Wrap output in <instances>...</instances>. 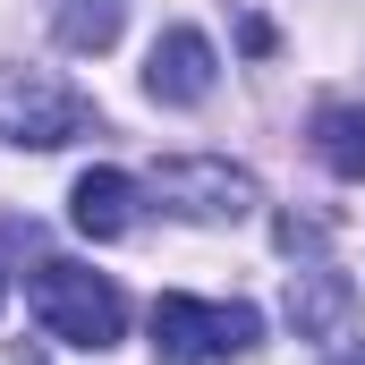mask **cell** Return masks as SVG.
<instances>
[{
    "label": "cell",
    "instance_id": "6da1fadb",
    "mask_svg": "<svg viewBox=\"0 0 365 365\" xmlns=\"http://www.w3.org/2000/svg\"><path fill=\"white\" fill-rule=\"evenodd\" d=\"M264 331V314L247 297H162L153 306V357L162 365H221L247 357Z\"/></svg>",
    "mask_w": 365,
    "mask_h": 365
},
{
    "label": "cell",
    "instance_id": "7a4b0ae2",
    "mask_svg": "<svg viewBox=\"0 0 365 365\" xmlns=\"http://www.w3.org/2000/svg\"><path fill=\"white\" fill-rule=\"evenodd\" d=\"M26 297H34L43 331L68 340V349H110L119 323H128V297H119L102 272H86V264H43V272L26 280Z\"/></svg>",
    "mask_w": 365,
    "mask_h": 365
},
{
    "label": "cell",
    "instance_id": "3957f363",
    "mask_svg": "<svg viewBox=\"0 0 365 365\" xmlns=\"http://www.w3.org/2000/svg\"><path fill=\"white\" fill-rule=\"evenodd\" d=\"M86 128H93V102L77 86H60L51 68H9V77H0V136H9V145L51 153V145H68V136H86Z\"/></svg>",
    "mask_w": 365,
    "mask_h": 365
},
{
    "label": "cell",
    "instance_id": "277c9868",
    "mask_svg": "<svg viewBox=\"0 0 365 365\" xmlns=\"http://www.w3.org/2000/svg\"><path fill=\"white\" fill-rule=\"evenodd\" d=\"M153 195L187 212V221H247L255 212V179L230 170V162H162L153 170Z\"/></svg>",
    "mask_w": 365,
    "mask_h": 365
},
{
    "label": "cell",
    "instance_id": "5b68a950",
    "mask_svg": "<svg viewBox=\"0 0 365 365\" xmlns=\"http://www.w3.org/2000/svg\"><path fill=\"white\" fill-rule=\"evenodd\" d=\"M145 93L153 102H204L212 93V43L195 34V26H170L162 43H153V60H145Z\"/></svg>",
    "mask_w": 365,
    "mask_h": 365
},
{
    "label": "cell",
    "instance_id": "8992f818",
    "mask_svg": "<svg viewBox=\"0 0 365 365\" xmlns=\"http://www.w3.org/2000/svg\"><path fill=\"white\" fill-rule=\"evenodd\" d=\"M68 221L86 238H128L136 230V179L128 170H86V179L68 187Z\"/></svg>",
    "mask_w": 365,
    "mask_h": 365
},
{
    "label": "cell",
    "instance_id": "52a82bcc",
    "mask_svg": "<svg viewBox=\"0 0 365 365\" xmlns=\"http://www.w3.org/2000/svg\"><path fill=\"white\" fill-rule=\"evenodd\" d=\"M314 153L331 179H365V102H331L314 110Z\"/></svg>",
    "mask_w": 365,
    "mask_h": 365
},
{
    "label": "cell",
    "instance_id": "ba28073f",
    "mask_svg": "<svg viewBox=\"0 0 365 365\" xmlns=\"http://www.w3.org/2000/svg\"><path fill=\"white\" fill-rule=\"evenodd\" d=\"M289 314H297V331H331L349 314V280L340 272H289Z\"/></svg>",
    "mask_w": 365,
    "mask_h": 365
},
{
    "label": "cell",
    "instance_id": "9c48e42d",
    "mask_svg": "<svg viewBox=\"0 0 365 365\" xmlns=\"http://www.w3.org/2000/svg\"><path fill=\"white\" fill-rule=\"evenodd\" d=\"M60 43L68 51H110L119 43V0H68L60 9Z\"/></svg>",
    "mask_w": 365,
    "mask_h": 365
},
{
    "label": "cell",
    "instance_id": "30bf717a",
    "mask_svg": "<svg viewBox=\"0 0 365 365\" xmlns=\"http://www.w3.org/2000/svg\"><path fill=\"white\" fill-rule=\"evenodd\" d=\"M331 365H365V349H340V357H331Z\"/></svg>",
    "mask_w": 365,
    "mask_h": 365
},
{
    "label": "cell",
    "instance_id": "8fae6325",
    "mask_svg": "<svg viewBox=\"0 0 365 365\" xmlns=\"http://www.w3.org/2000/svg\"><path fill=\"white\" fill-rule=\"evenodd\" d=\"M0 306H9V280H0Z\"/></svg>",
    "mask_w": 365,
    "mask_h": 365
}]
</instances>
